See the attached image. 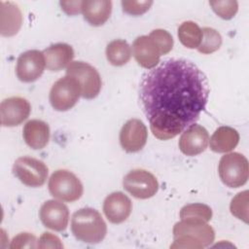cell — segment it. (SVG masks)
<instances>
[{
	"instance_id": "6da1fadb",
	"label": "cell",
	"mask_w": 249,
	"mask_h": 249,
	"mask_svg": "<svg viewBox=\"0 0 249 249\" xmlns=\"http://www.w3.org/2000/svg\"><path fill=\"white\" fill-rule=\"evenodd\" d=\"M209 86L204 73L192 61L169 58L147 72L139 97L153 135L174 138L196 124L205 109Z\"/></svg>"
},
{
	"instance_id": "7a4b0ae2",
	"label": "cell",
	"mask_w": 249,
	"mask_h": 249,
	"mask_svg": "<svg viewBox=\"0 0 249 249\" xmlns=\"http://www.w3.org/2000/svg\"><path fill=\"white\" fill-rule=\"evenodd\" d=\"M174 241L171 248L200 249L209 246L215 238V231L207 222L198 219H182L173 227Z\"/></svg>"
},
{
	"instance_id": "3957f363",
	"label": "cell",
	"mask_w": 249,
	"mask_h": 249,
	"mask_svg": "<svg viewBox=\"0 0 249 249\" xmlns=\"http://www.w3.org/2000/svg\"><path fill=\"white\" fill-rule=\"evenodd\" d=\"M71 231L78 240L89 244H96L106 236L107 225L97 210L86 207L73 214Z\"/></svg>"
},
{
	"instance_id": "277c9868",
	"label": "cell",
	"mask_w": 249,
	"mask_h": 249,
	"mask_svg": "<svg viewBox=\"0 0 249 249\" xmlns=\"http://www.w3.org/2000/svg\"><path fill=\"white\" fill-rule=\"evenodd\" d=\"M218 172L220 179L226 186L239 188L248 180V160L242 154L237 152L226 154L219 161Z\"/></svg>"
},
{
	"instance_id": "5b68a950",
	"label": "cell",
	"mask_w": 249,
	"mask_h": 249,
	"mask_svg": "<svg viewBox=\"0 0 249 249\" xmlns=\"http://www.w3.org/2000/svg\"><path fill=\"white\" fill-rule=\"evenodd\" d=\"M48 187L53 197L67 202L78 200L84 192L80 179L66 169L55 170L49 179Z\"/></svg>"
},
{
	"instance_id": "8992f818",
	"label": "cell",
	"mask_w": 249,
	"mask_h": 249,
	"mask_svg": "<svg viewBox=\"0 0 249 249\" xmlns=\"http://www.w3.org/2000/svg\"><path fill=\"white\" fill-rule=\"evenodd\" d=\"M82 96L80 83L72 76L58 79L50 90V102L56 111H68L73 108Z\"/></svg>"
},
{
	"instance_id": "52a82bcc",
	"label": "cell",
	"mask_w": 249,
	"mask_h": 249,
	"mask_svg": "<svg viewBox=\"0 0 249 249\" xmlns=\"http://www.w3.org/2000/svg\"><path fill=\"white\" fill-rule=\"evenodd\" d=\"M13 172L15 176L25 186L38 188L45 184L49 169L44 161L38 159L20 157L14 162Z\"/></svg>"
},
{
	"instance_id": "ba28073f",
	"label": "cell",
	"mask_w": 249,
	"mask_h": 249,
	"mask_svg": "<svg viewBox=\"0 0 249 249\" xmlns=\"http://www.w3.org/2000/svg\"><path fill=\"white\" fill-rule=\"evenodd\" d=\"M66 75L74 77L81 85L82 96L95 98L101 89V77L98 71L85 61H72L66 68Z\"/></svg>"
},
{
	"instance_id": "9c48e42d",
	"label": "cell",
	"mask_w": 249,
	"mask_h": 249,
	"mask_svg": "<svg viewBox=\"0 0 249 249\" xmlns=\"http://www.w3.org/2000/svg\"><path fill=\"white\" fill-rule=\"evenodd\" d=\"M123 186L126 192L139 199L150 198L159 190V182L155 175L141 168L129 171L124 177Z\"/></svg>"
},
{
	"instance_id": "30bf717a",
	"label": "cell",
	"mask_w": 249,
	"mask_h": 249,
	"mask_svg": "<svg viewBox=\"0 0 249 249\" xmlns=\"http://www.w3.org/2000/svg\"><path fill=\"white\" fill-rule=\"evenodd\" d=\"M45 67L46 61L43 52L38 50L24 52L17 60V77L24 83L34 82L42 76Z\"/></svg>"
},
{
	"instance_id": "8fae6325",
	"label": "cell",
	"mask_w": 249,
	"mask_h": 249,
	"mask_svg": "<svg viewBox=\"0 0 249 249\" xmlns=\"http://www.w3.org/2000/svg\"><path fill=\"white\" fill-rule=\"evenodd\" d=\"M31 105L23 97L13 96L4 99L0 104L2 126H16L23 123L30 115Z\"/></svg>"
},
{
	"instance_id": "7c38bea8",
	"label": "cell",
	"mask_w": 249,
	"mask_h": 249,
	"mask_svg": "<svg viewBox=\"0 0 249 249\" xmlns=\"http://www.w3.org/2000/svg\"><path fill=\"white\" fill-rule=\"evenodd\" d=\"M148 138L147 127L139 119L128 120L120 132V143L127 153H136L143 149Z\"/></svg>"
},
{
	"instance_id": "4fadbf2b",
	"label": "cell",
	"mask_w": 249,
	"mask_h": 249,
	"mask_svg": "<svg viewBox=\"0 0 249 249\" xmlns=\"http://www.w3.org/2000/svg\"><path fill=\"white\" fill-rule=\"evenodd\" d=\"M39 217L46 228L55 231H62L68 226L69 210L62 201L50 199L42 204Z\"/></svg>"
},
{
	"instance_id": "5bb4252c",
	"label": "cell",
	"mask_w": 249,
	"mask_h": 249,
	"mask_svg": "<svg viewBox=\"0 0 249 249\" xmlns=\"http://www.w3.org/2000/svg\"><path fill=\"white\" fill-rule=\"evenodd\" d=\"M208 131L203 126L194 124L182 132L178 146L184 155L194 157L204 152L208 146Z\"/></svg>"
},
{
	"instance_id": "9a60e30c",
	"label": "cell",
	"mask_w": 249,
	"mask_h": 249,
	"mask_svg": "<svg viewBox=\"0 0 249 249\" xmlns=\"http://www.w3.org/2000/svg\"><path fill=\"white\" fill-rule=\"evenodd\" d=\"M132 202L122 192H114L106 196L103 202V212L107 220L112 224H121L130 215Z\"/></svg>"
},
{
	"instance_id": "2e32d148",
	"label": "cell",
	"mask_w": 249,
	"mask_h": 249,
	"mask_svg": "<svg viewBox=\"0 0 249 249\" xmlns=\"http://www.w3.org/2000/svg\"><path fill=\"white\" fill-rule=\"evenodd\" d=\"M132 54L136 62L143 68H155L160 58V52L157 44L149 35L137 37L132 44Z\"/></svg>"
},
{
	"instance_id": "e0dca14e",
	"label": "cell",
	"mask_w": 249,
	"mask_h": 249,
	"mask_svg": "<svg viewBox=\"0 0 249 249\" xmlns=\"http://www.w3.org/2000/svg\"><path fill=\"white\" fill-rule=\"evenodd\" d=\"M22 24V14L17 4L11 1L0 2V33L2 36L16 35Z\"/></svg>"
},
{
	"instance_id": "ac0fdd59",
	"label": "cell",
	"mask_w": 249,
	"mask_h": 249,
	"mask_svg": "<svg viewBox=\"0 0 249 249\" xmlns=\"http://www.w3.org/2000/svg\"><path fill=\"white\" fill-rule=\"evenodd\" d=\"M46 67L50 71H60L72 62L74 57L73 48L65 43L51 45L43 51Z\"/></svg>"
},
{
	"instance_id": "d6986e66",
	"label": "cell",
	"mask_w": 249,
	"mask_h": 249,
	"mask_svg": "<svg viewBox=\"0 0 249 249\" xmlns=\"http://www.w3.org/2000/svg\"><path fill=\"white\" fill-rule=\"evenodd\" d=\"M22 136L30 148L41 150L47 146L50 140L49 124L41 120H30L23 126Z\"/></svg>"
},
{
	"instance_id": "ffe728a7",
	"label": "cell",
	"mask_w": 249,
	"mask_h": 249,
	"mask_svg": "<svg viewBox=\"0 0 249 249\" xmlns=\"http://www.w3.org/2000/svg\"><path fill=\"white\" fill-rule=\"evenodd\" d=\"M82 13L85 19L93 26L104 24L112 13L110 0H85L82 1Z\"/></svg>"
},
{
	"instance_id": "44dd1931",
	"label": "cell",
	"mask_w": 249,
	"mask_h": 249,
	"mask_svg": "<svg viewBox=\"0 0 249 249\" xmlns=\"http://www.w3.org/2000/svg\"><path fill=\"white\" fill-rule=\"evenodd\" d=\"M239 142L238 132L231 126L218 127L209 138L210 149L215 153H229Z\"/></svg>"
},
{
	"instance_id": "7402d4cb",
	"label": "cell",
	"mask_w": 249,
	"mask_h": 249,
	"mask_svg": "<svg viewBox=\"0 0 249 249\" xmlns=\"http://www.w3.org/2000/svg\"><path fill=\"white\" fill-rule=\"evenodd\" d=\"M106 57L112 65L123 66L126 64L131 57L130 46L124 40H114L106 47Z\"/></svg>"
},
{
	"instance_id": "603a6c76",
	"label": "cell",
	"mask_w": 249,
	"mask_h": 249,
	"mask_svg": "<svg viewBox=\"0 0 249 249\" xmlns=\"http://www.w3.org/2000/svg\"><path fill=\"white\" fill-rule=\"evenodd\" d=\"M178 38L186 48L197 49L202 38V32L196 22L187 20L178 27Z\"/></svg>"
},
{
	"instance_id": "cb8c5ba5",
	"label": "cell",
	"mask_w": 249,
	"mask_h": 249,
	"mask_svg": "<svg viewBox=\"0 0 249 249\" xmlns=\"http://www.w3.org/2000/svg\"><path fill=\"white\" fill-rule=\"evenodd\" d=\"M202 38L197 51L203 54H209L218 51L222 45V36L214 28L203 27L201 29Z\"/></svg>"
},
{
	"instance_id": "d4e9b609",
	"label": "cell",
	"mask_w": 249,
	"mask_h": 249,
	"mask_svg": "<svg viewBox=\"0 0 249 249\" xmlns=\"http://www.w3.org/2000/svg\"><path fill=\"white\" fill-rule=\"evenodd\" d=\"M179 216L182 219H198L209 222L212 218L211 208L203 203H191L183 206Z\"/></svg>"
},
{
	"instance_id": "484cf974",
	"label": "cell",
	"mask_w": 249,
	"mask_h": 249,
	"mask_svg": "<svg viewBox=\"0 0 249 249\" xmlns=\"http://www.w3.org/2000/svg\"><path fill=\"white\" fill-rule=\"evenodd\" d=\"M231 214L248 223V191H243L238 193L232 199L230 205Z\"/></svg>"
},
{
	"instance_id": "4316f807",
	"label": "cell",
	"mask_w": 249,
	"mask_h": 249,
	"mask_svg": "<svg viewBox=\"0 0 249 249\" xmlns=\"http://www.w3.org/2000/svg\"><path fill=\"white\" fill-rule=\"evenodd\" d=\"M213 11L223 19L232 18L238 10V3L234 0H216L209 1Z\"/></svg>"
},
{
	"instance_id": "83f0119b",
	"label": "cell",
	"mask_w": 249,
	"mask_h": 249,
	"mask_svg": "<svg viewBox=\"0 0 249 249\" xmlns=\"http://www.w3.org/2000/svg\"><path fill=\"white\" fill-rule=\"evenodd\" d=\"M149 37L157 44L160 54L168 53L173 48V38L171 34L164 29H155L149 34Z\"/></svg>"
},
{
	"instance_id": "f1b7e54d",
	"label": "cell",
	"mask_w": 249,
	"mask_h": 249,
	"mask_svg": "<svg viewBox=\"0 0 249 249\" xmlns=\"http://www.w3.org/2000/svg\"><path fill=\"white\" fill-rule=\"evenodd\" d=\"M153 5V1H122L123 11L131 16H140L145 14Z\"/></svg>"
},
{
	"instance_id": "f546056e",
	"label": "cell",
	"mask_w": 249,
	"mask_h": 249,
	"mask_svg": "<svg viewBox=\"0 0 249 249\" xmlns=\"http://www.w3.org/2000/svg\"><path fill=\"white\" fill-rule=\"evenodd\" d=\"M38 247L36 236L30 232H20L16 235L10 245V248H36Z\"/></svg>"
},
{
	"instance_id": "4dcf8cb0",
	"label": "cell",
	"mask_w": 249,
	"mask_h": 249,
	"mask_svg": "<svg viewBox=\"0 0 249 249\" xmlns=\"http://www.w3.org/2000/svg\"><path fill=\"white\" fill-rule=\"evenodd\" d=\"M38 248H63V244L56 235L46 231L38 240Z\"/></svg>"
},
{
	"instance_id": "1f68e13d",
	"label": "cell",
	"mask_w": 249,
	"mask_h": 249,
	"mask_svg": "<svg viewBox=\"0 0 249 249\" xmlns=\"http://www.w3.org/2000/svg\"><path fill=\"white\" fill-rule=\"evenodd\" d=\"M61 9L69 16H74L82 12V1H60Z\"/></svg>"
}]
</instances>
